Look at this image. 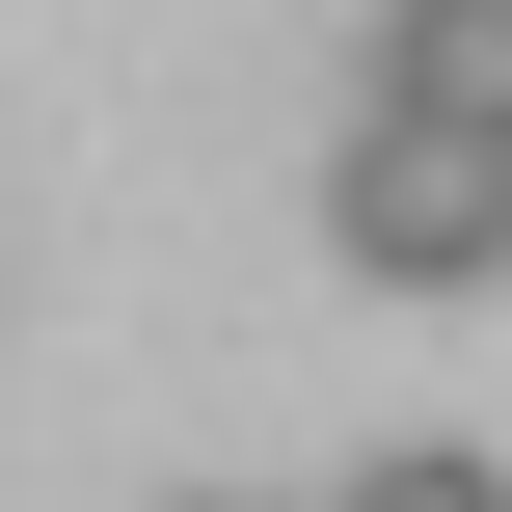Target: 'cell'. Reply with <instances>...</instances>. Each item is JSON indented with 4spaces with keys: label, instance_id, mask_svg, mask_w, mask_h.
<instances>
[{
    "label": "cell",
    "instance_id": "1",
    "mask_svg": "<svg viewBox=\"0 0 512 512\" xmlns=\"http://www.w3.org/2000/svg\"><path fill=\"white\" fill-rule=\"evenodd\" d=\"M324 243H351L378 297H486L512 270V108H405V81H378V108L324 135Z\"/></svg>",
    "mask_w": 512,
    "mask_h": 512
},
{
    "label": "cell",
    "instance_id": "2",
    "mask_svg": "<svg viewBox=\"0 0 512 512\" xmlns=\"http://www.w3.org/2000/svg\"><path fill=\"white\" fill-rule=\"evenodd\" d=\"M378 81H405V108H512V0H405Z\"/></svg>",
    "mask_w": 512,
    "mask_h": 512
},
{
    "label": "cell",
    "instance_id": "3",
    "mask_svg": "<svg viewBox=\"0 0 512 512\" xmlns=\"http://www.w3.org/2000/svg\"><path fill=\"white\" fill-rule=\"evenodd\" d=\"M351 512H512V459H459V432H405V459H351Z\"/></svg>",
    "mask_w": 512,
    "mask_h": 512
}]
</instances>
